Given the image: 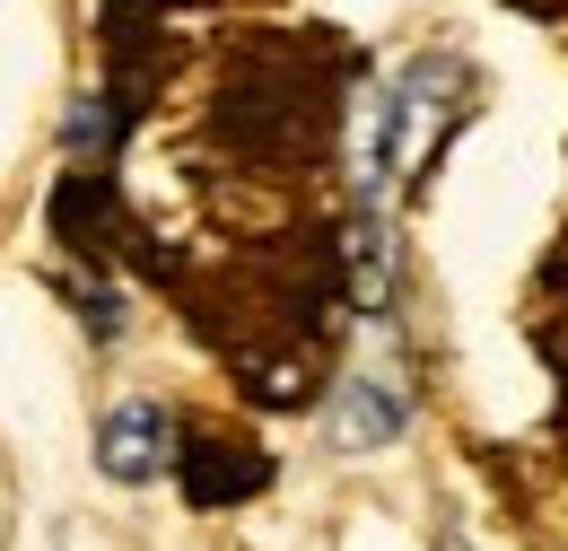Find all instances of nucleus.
Instances as JSON below:
<instances>
[{
  "label": "nucleus",
  "instance_id": "nucleus-4",
  "mask_svg": "<svg viewBox=\"0 0 568 551\" xmlns=\"http://www.w3.org/2000/svg\"><path fill=\"white\" fill-rule=\"evenodd\" d=\"M437 551H481V543H464V534H446V543H437Z\"/></svg>",
  "mask_w": 568,
  "mask_h": 551
},
{
  "label": "nucleus",
  "instance_id": "nucleus-2",
  "mask_svg": "<svg viewBox=\"0 0 568 551\" xmlns=\"http://www.w3.org/2000/svg\"><path fill=\"white\" fill-rule=\"evenodd\" d=\"M184 482H193V499H202V508L245 499V490L263 482V455H236V447H219V438H193V447H184Z\"/></svg>",
  "mask_w": 568,
  "mask_h": 551
},
{
  "label": "nucleus",
  "instance_id": "nucleus-1",
  "mask_svg": "<svg viewBox=\"0 0 568 551\" xmlns=\"http://www.w3.org/2000/svg\"><path fill=\"white\" fill-rule=\"evenodd\" d=\"M166 455H175V420L158 412V403H114V412H105V429H97L105 482H158Z\"/></svg>",
  "mask_w": 568,
  "mask_h": 551
},
{
  "label": "nucleus",
  "instance_id": "nucleus-3",
  "mask_svg": "<svg viewBox=\"0 0 568 551\" xmlns=\"http://www.w3.org/2000/svg\"><path fill=\"white\" fill-rule=\"evenodd\" d=\"M333 438H342V447H385V438H403V394H394V385H351Z\"/></svg>",
  "mask_w": 568,
  "mask_h": 551
}]
</instances>
